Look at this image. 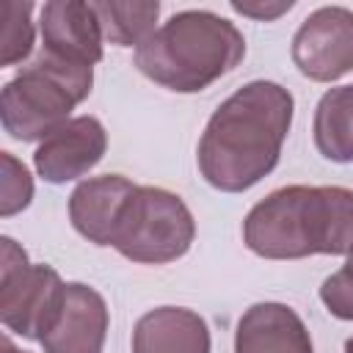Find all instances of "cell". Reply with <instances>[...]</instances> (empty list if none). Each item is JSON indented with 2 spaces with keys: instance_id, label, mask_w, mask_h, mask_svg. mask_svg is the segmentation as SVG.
I'll return each mask as SVG.
<instances>
[{
  "instance_id": "cell-1",
  "label": "cell",
  "mask_w": 353,
  "mask_h": 353,
  "mask_svg": "<svg viewBox=\"0 0 353 353\" xmlns=\"http://www.w3.org/2000/svg\"><path fill=\"white\" fill-rule=\"evenodd\" d=\"M292 113V94L273 80H251L226 97L199 138L204 182L221 193H243L265 179L279 165Z\"/></svg>"
},
{
  "instance_id": "cell-2",
  "label": "cell",
  "mask_w": 353,
  "mask_h": 353,
  "mask_svg": "<svg viewBox=\"0 0 353 353\" xmlns=\"http://www.w3.org/2000/svg\"><path fill=\"white\" fill-rule=\"evenodd\" d=\"M243 240L262 259L350 256L353 190L339 185L279 188L248 210Z\"/></svg>"
},
{
  "instance_id": "cell-3",
  "label": "cell",
  "mask_w": 353,
  "mask_h": 353,
  "mask_svg": "<svg viewBox=\"0 0 353 353\" xmlns=\"http://www.w3.org/2000/svg\"><path fill=\"white\" fill-rule=\"evenodd\" d=\"M243 58L245 39L237 25L201 8L168 17L135 50L138 72L176 94L210 88Z\"/></svg>"
},
{
  "instance_id": "cell-4",
  "label": "cell",
  "mask_w": 353,
  "mask_h": 353,
  "mask_svg": "<svg viewBox=\"0 0 353 353\" xmlns=\"http://www.w3.org/2000/svg\"><path fill=\"white\" fill-rule=\"evenodd\" d=\"M94 85V66H80L55 58L44 50L19 69L14 80L3 85L0 94V121L3 130L22 143L44 141L61 124H66L83 99H88Z\"/></svg>"
},
{
  "instance_id": "cell-5",
  "label": "cell",
  "mask_w": 353,
  "mask_h": 353,
  "mask_svg": "<svg viewBox=\"0 0 353 353\" xmlns=\"http://www.w3.org/2000/svg\"><path fill=\"white\" fill-rule=\"evenodd\" d=\"M193 240L196 221L188 204L165 188L138 185L113 237V248L138 265H168L185 256Z\"/></svg>"
},
{
  "instance_id": "cell-6",
  "label": "cell",
  "mask_w": 353,
  "mask_h": 353,
  "mask_svg": "<svg viewBox=\"0 0 353 353\" xmlns=\"http://www.w3.org/2000/svg\"><path fill=\"white\" fill-rule=\"evenodd\" d=\"M66 281L50 265H33L17 240H0V320L11 334L41 339L50 328Z\"/></svg>"
},
{
  "instance_id": "cell-7",
  "label": "cell",
  "mask_w": 353,
  "mask_h": 353,
  "mask_svg": "<svg viewBox=\"0 0 353 353\" xmlns=\"http://www.w3.org/2000/svg\"><path fill=\"white\" fill-rule=\"evenodd\" d=\"M292 63L314 83H334L353 72V11L323 6L292 36Z\"/></svg>"
},
{
  "instance_id": "cell-8",
  "label": "cell",
  "mask_w": 353,
  "mask_h": 353,
  "mask_svg": "<svg viewBox=\"0 0 353 353\" xmlns=\"http://www.w3.org/2000/svg\"><path fill=\"white\" fill-rule=\"evenodd\" d=\"M108 152V132L94 116H72L33 152V168L44 182L63 185L85 176Z\"/></svg>"
},
{
  "instance_id": "cell-9",
  "label": "cell",
  "mask_w": 353,
  "mask_h": 353,
  "mask_svg": "<svg viewBox=\"0 0 353 353\" xmlns=\"http://www.w3.org/2000/svg\"><path fill=\"white\" fill-rule=\"evenodd\" d=\"M108 325L110 314L105 298L83 281H69L39 345L44 353H102Z\"/></svg>"
},
{
  "instance_id": "cell-10",
  "label": "cell",
  "mask_w": 353,
  "mask_h": 353,
  "mask_svg": "<svg viewBox=\"0 0 353 353\" xmlns=\"http://www.w3.org/2000/svg\"><path fill=\"white\" fill-rule=\"evenodd\" d=\"M39 30H41V50L55 58L80 66H94L102 61L105 36L91 3L83 0L44 3Z\"/></svg>"
},
{
  "instance_id": "cell-11",
  "label": "cell",
  "mask_w": 353,
  "mask_h": 353,
  "mask_svg": "<svg viewBox=\"0 0 353 353\" xmlns=\"http://www.w3.org/2000/svg\"><path fill=\"white\" fill-rule=\"evenodd\" d=\"M138 190L121 174H102L80 182L69 196V221L94 245H113L124 210Z\"/></svg>"
},
{
  "instance_id": "cell-12",
  "label": "cell",
  "mask_w": 353,
  "mask_h": 353,
  "mask_svg": "<svg viewBox=\"0 0 353 353\" xmlns=\"http://www.w3.org/2000/svg\"><path fill=\"white\" fill-rule=\"evenodd\" d=\"M234 353H314V345L292 306L265 301L248 306L237 320Z\"/></svg>"
},
{
  "instance_id": "cell-13",
  "label": "cell",
  "mask_w": 353,
  "mask_h": 353,
  "mask_svg": "<svg viewBox=\"0 0 353 353\" xmlns=\"http://www.w3.org/2000/svg\"><path fill=\"white\" fill-rule=\"evenodd\" d=\"M207 320L185 306H157L138 317L132 328V353H210Z\"/></svg>"
},
{
  "instance_id": "cell-14",
  "label": "cell",
  "mask_w": 353,
  "mask_h": 353,
  "mask_svg": "<svg viewBox=\"0 0 353 353\" xmlns=\"http://www.w3.org/2000/svg\"><path fill=\"white\" fill-rule=\"evenodd\" d=\"M312 132L325 160L353 163V85H336L320 97Z\"/></svg>"
},
{
  "instance_id": "cell-15",
  "label": "cell",
  "mask_w": 353,
  "mask_h": 353,
  "mask_svg": "<svg viewBox=\"0 0 353 353\" xmlns=\"http://www.w3.org/2000/svg\"><path fill=\"white\" fill-rule=\"evenodd\" d=\"M102 36L105 41L116 44V47H141L157 28V17H160V3L146 0V3H116V0H102V3H91Z\"/></svg>"
},
{
  "instance_id": "cell-16",
  "label": "cell",
  "mask_w": 353,
  "mask_h": 353,
  "mask_svg": "<svg viewBox=\"0 0 353 353\" xmlns=\"http://www.w3.org/2000/svg\"><path fill=\"white\" fill-rule=\"evenodd\" d=\"M30 14H33V3H6L3 6V17H6L3 58H0L3 66H17L30 55L33 39H36Z\"/></svg>"
},
{
  "instance_id": "cell-17",
  "label": "cell",
  "mask_w": 353,
  "mask_h": 353,
  "mask_svg": "<svg viewBox=\"0 0 353 353\" xmlns=\"http://www.w3.org/2000/svg\"><path fill=\"white\" fill-rule=\"evenodd\" d=\"M33 199V176L30 171L11 154L0 152V215L11 218L22 212Z\"/></svg>"
},
{
  "instance_id": "cell-18",
  "label": "cell",
  "mask_w": 353,
  "mask_h": 353,
  "mask_svg": "<svg viewBox=\"0 0 353 353\" xmlns=\"http://www.w3.org/2000/svg\"><path fill=\"white\" fill-rule=\"evenodd\" d=\"M320 301L336 320H353V254L320 284Z\"/></svg>"
},
{
  "instance_id": "cell-19",
  "label": "cell",
  "mask_w": 353,
  "mask_h": 353,
  "mask_svg": "<svg viewBox=\"0 0 353 353\" xmlns=\"http://www.w3.org/2000/svg\"><path fill=\"white\" fill-rule=\"evenodd\" d=\"M229 6H232V11H237V14H243V17H251V19H259V22H273V19H279L281 14H287L295 3H292V0H279V3H262V0L240 3V0H232Z\"/></svg>"
},
{
  "instance_id": "cell-20",
  "label": "cell",
  "mask_w": 353,
  "mask_h": 353,
  "mask_svg": "<svg viewBox=\"0 0 353 353\" xmlns=\"http://www.w3.org/2000/svg\"><path fill=\"white\" fill-rule=\"evenodd\" d=\"M3 353H30V350H19V347L11 342V336H3Z\"/></svg>"
},
{
  "instance_id": "cell-21",
  "label": "cell",
  "mask_w": 353,
  "mask_h": 353,
  "mask_svg": "<svg viewBox=\"0 0 353 353\" xmlns=\"http://www.w3.org/2000/svg\"><path fill=\"white\" fill-rule=\"evenodd\" d=\"M345 353H353V336L345 342Z\"/></svg>"
}]
</instances>
